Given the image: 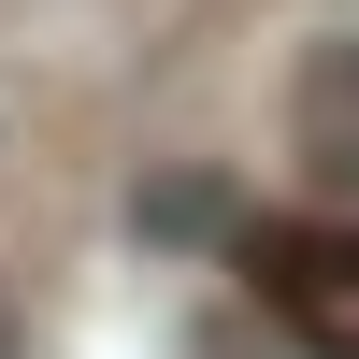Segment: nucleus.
<instances>
[{
  "label": "nucleus",
  "instance_id": "obj_2",
  "mask_svg": "<svg viewBox=\"0 0 359 359\" xmlns=\"http://www.w3.org/2000/svg\"><path fill=\"white\" fill-rule=\"evenodd\" d=\"M230 187H144V230H216Z\"/></svg>",
  "mask_w": 359,
  "mask_h": 359
},
{
  "label": "nucleus",
  "instance_id": "obj_1",
  "mask_svg": "<svg viewBox=\"0 0 359 359\" xmlns=\"http://www.w3.org/2000/svg\"><path fill=\"white\" fill-rule=\"evenodd\" d=\"M287 172L316 201H359V29H316L287 72Z\"/></svg>",
  "mask_w": 359,
  "mask_h": 359
},
{
  "label": "nucleus",
  "instance_id": "obj_3",
  "mask_svg": "<svg viewBox=\"0 0 359 359\" xmlns=\"http://www.w3.org/2000/svg\"><path fill=\"white\" fill-rule=\"evenodd\" d=\"M0 359H29V316H15V287H0Z\"/></svg>",
  "mask_w": 359,
  "mask_h": 359
}]
</instances>
